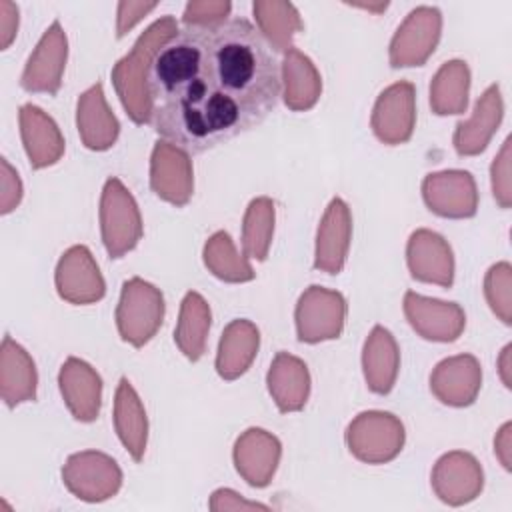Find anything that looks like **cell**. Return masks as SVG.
<instances>
[{
    "label": "cell",
    "mask_w": 512,
    "mask_h": 512,
    "mask_svg": "<svg viewBox=\"0 0 512 512\" xmlns=\"http://www.w3.org/2000/svg\"><path fill=\"white\" fill-rule=\"evenodd\" d=\"M252 12L258 24V32L274 52L290 50L294 36L304 28L296 6L290 2L258 0L252 4Z\"/></svg>",
    "instance_id": "cell-30"
},
{
    "label": "cell",
    "mask_w": 512,
    "mask_h": 512,
    "mask_svg": "<svg viewBox=\"0 0 512 512\" xmlns=\"http://www.w3.org/2000/svg\"><path fill=\"white\" fill-rule=\"evenodd\" d=\"M100 232L110 258H120L136 248L144 234L138 204L118 178H108L104 184L100 198Z\"/></svg>",
    "instance_id": "cell-4"
},
{
    "label": "cell",
    "mask_w": 512,
    "mask_h": 512,
    "mask_svg": "<svg viewBox=\"0 0 512 512\" xmlns=\"http://www.w3.org/2000/svg\"><path fill=\"white\" fill-rule=\"evenodd\" d=\"M232 4L228 0L214 2V0H200L188 2L182 14L184 26H210L228 20Z\"/></svg>",
    "instance_id": "cell-36"
},
{
    "label": "cell",
    "mask_w": 512,
    "mask_h": 512,
    "mask_svg": "<svg viewBox=\"0 0 512 512\" xmlns=\"http://www.w3.org/2000/svg\"><path fill=\"white\" fill-rule=\"evenodd\" d=\"M164 320L162 292L134 276L122 284L120 300L116 306V326L124 342L142 348L158 332Z\"/></svg>",
    "instance_id": "cell-3"
},
{
    "label": "cell",
    "mask_w": 512,
    "mask_h": 512,
    "mask_svg": "<svg viewBox=\"0 0 512 512\" xmlns=\"http://www.w3.org/2000/svg\"><path fill=\"white\" fill-rule=\"evenodd\" d=\"M282 456L280 440L264 428H248L236 438L234 466L238 474L254 488L270 484Z\"/></svg>",
    "instance_id": "cell-18"
},
{
    "label": "cell",
    "mask_w": 512,
    "mask_h": 512,
    "mask_svg": "<svg viewBox=\"0 0 512 512\" xmlns=\"http://www.w3.org/2000/svg\"><path fill=\"white\" fill-rule=\"evenodd\" d=\"M114 428L134 462H140L148 442V418L140 396L128 378H120L114 396Z\"/></svg>",
    "instance_id": "cell-29"
},
{
    "label": "cell",
    "mask_w": 512,
    "mask_h": 512,
    "mask_svg": "<svg viewBox=\"0 0 512 512\" xmlns=\"http://www.w3.org/2000/svg\"><path fill=\"white\" fill-rule=\"evenodd\" d=\"M510 422H506L500 430H498V434H496V438H494V454L498 456V460L502 462V466L506 468V470H510V452H512V448H510Z\"/></svg>",
    "instance_id": "cell-42"
},
{
    "label": "cell",
    "mask_w": 512,
    "mask_h": 512,
    "mask_svg": "<svg viewBox=\"0 0 512 512\" xmlns=\"http://www.w3.org/2000/svg\"><path fill=\"white\" fill-rule=\"evenodd\" d=\"M268 392L280 412H298L310 396V372L304 360L288 352H278L266 374Z\"/></svg>",
    "instance_id": "cell-24"
},
{
    "label": "cell",
    "mask_w": 512,
    "mask_h": 512,
    "mask_svg": "<svg viewBox=\"0 0 512 512\" xmlns=\"http://www.w3.org/2000/svg\"><path fill=\"white\" fill-rule=\"evenodd\" d=\"M484 296L490 310L504 322H512V268L508 262L490 266L484 278Z\"/></svg>",
    "instance_id": "cell-35"
},
{
    "label": "cell",
    "mask_w": 512,
    "mask_h": 512,
    "mask_svg": "<svg viewBox=\"0 0 512 512\" xmlns=\"http://www.w3.org/2000/svg\"><path fill=\"white\" fill-rule=\"evenodd\" d=\"M54 282L58 296L78 306L94 304L106 294L104 276L92 252L84 244H76L60 256Z\"/></svg>",
    "instance_id": "cell-10"
},
{
    "label": "cell",
    "mask_w": 512,
    "mask_h": 512,
    "mask_svg": "<svg viewBox=\"0 0 512 512\" xmlns=\"http://www.w3.org/2000/svg\"><path fill=\"white\" fill-rule=\"evenodd\" d=\"M0 212L10 214L22 200V182L6 158L0 160Z\"/></svg>",
    "instance_id": "cell-38"
},
{
    "label": "cell",
    "mask_w": 512,
    "mask_h": 512,
    "mask_svg": "<svg viewBox=\"0 0 512 512\" xmlns=\"http://www.w3.org/2000/svg\"><path fill=\"white\" fill-rule=\"evenodd\" d=\"M20 136L32 168L56 164L64 154V136L58 124L38 106L24 104L18 112Z\"/></svg>",
    "instance_id": "cell-22"
},
{
    "label": "cell",
    "mask_w": 512,
    "mask_h": 512,
    "mask_svg": "<svg viewBox=\"0 0 512 512\" xmlns=\"http://www.w3.org/2000/svg\"><path fill=\"white\" fill-rule=\"evenodd\" d=\"M404 316L418 336L432 342H454L466 326V314L456 302L428 298L414 290L404 294Z\"/></svg>",
    "instance_id": "cell-13"
},
{
    "label": "cell",
    "mask_w": 512,
    "mask_h": 512,
    "mask_svg": "<svg viewBox=\"0 0 512 512\" xmlns=\"http://www.w3.org/2000/svg\"><path fill=\"white\" fill-rule=\"evenodd\" d=\"M406 262L412 278L450 288L454 282V254L450 244L432 230L420 228L410 234Z\"/></svg>",
    "instance_id": "cell-16"
},
{
    "label": "cell",
    "mask_w": 512,
    "mask_h": 512,
    "mask_svg": "<svg viewBox=\"0 0 512 512\" xmlns=\"http://www.w3.org/2000/svg\"><path fill=\"white\" fill-rule=\"evenodd\" d=\"M442 14L434 6L414 8L390 40V64L394 68L422 66L438 46Z\"/></svg>",
    "instance_id": "cell-8"
},
{
    "label": "cell",
    "mask_w": 512,
    "mask_h": 512,
    "mask_svg": "<svg viewBox=\"0 0 512 512\" xmlns=\"http://www.w3.org/2000/svg\"><path fill=\"white\" fill-rule=\"evenodd\" d=\"M294 320L300 342L318 344L334 340L344 330L346 300L338 290L314 284L300 294Z\"/></svg>",
    "instance_id": "cell-6"
},
{
    "label": "cell",
    "mask_w": 512,
    "mask_h": 512,
    "mask_svg": "<svg viewBox=\"0 0 512 512\" xmlns=\"http://www.w3.org/2000/svg\"><path fill=\"white\" fill-rule=\"evenodd\" d=\"M210 320H212V314H210L208 302L194 290L186 292L180 304V316L174 328V342L180 348V352L192 362L200 360L206 350Z\"/></svg>",
    "instance_id": "cell-31"
},
{
    "label": "cell",
    "mask_w": 512,
    "mask_h": 512,
    "mask_svg": "<svg viewBox=\"0 0 512 512\" xmlns=\"http://www.w3.org/2000/svg\"><path fill=\"white\" fill-rule=\"evenodd\" d=\"M482 386V368L476 356L458 354L440 360L430 374L432 394L446 406H470Z\"/></svg>",
    "instance_id": "cell-17"
},
{
    "label": "cell",
    "mask_w": 512,
    "mask_h": 512,
    "mask_svg": "<svg viewBox=\"0 0 512 512\" xmlns=\"http://www.w3.org/2000/svg\"><path fill=\"white\" fill-rule=\"evenodd\" d=\"M404 440V424L398 416L384 410L360 412L346 428L348 450L366 464H386L394 460Z\"/></svg>",
    "instance_id": "cell-5"
},
{
    "label": "cell",
    "mask_w": 512,
    "mask_h": 512,
    "mask_svg": "<svg viewBox=\"0 0 512 512\" xmlns=\"http://www.w3.org/2000/svg\"><path fill=\"white\" fill-rule=\"evenodd\" d=\"M148 94L162 140L202 154L268 118L282 96L280 64L244 18L184 26L154 56Z\"/></svg>",
    "instance_id": "cell-1"
},
{
    "label": "cell",
    "mask_w": 512,
    "mask_h": 512,
    "mask_svg": "<svg viewBox=\"0 0 512 512\" xmlns=\"http://www.w3.org/2000/svg\"><path fill=\"white\" fill-rule=\"evenodd\" d=\"M204 264L206 268L224 282H250L254 278V270L244 256L236 250L228 232L218 230L204 244Z\"/></svg>",
    "instance_id": "cell-33"
},
{
    "label": "cell",
    "mask_w": 512,
    "mask_h": 512,
    "mask_svg": "<svg viewBox=\"0 0 512 512\" xmlns=\"http://www.w3.org/2000/svg\"><path fill=\"white\" fill-rule=\"evenodd\" d=\"M178 24L172 16H162L150 24L136 40L132 50L112 68V84L116 94L136 124L152 120V100L148 94V72L158 50L174 38Z\"/></svg>",
    "instance_id": "cell-2"
},
{
    "label": "cell",
    "mask_w": 512,
    "mask_h": 512,
    "mask_svg": "<svg viewBox=\"0 0 512 512\" xmlns=\"http://www.w3.org/2000/svg\"><path fill=\"white\" fill-rule=\"evenodd\" d=\"M422 198L442 218H470L478 210V190L470 172L442 170L422 180Z\"/></svg>",
    "instance_id": "cell-12"
},
{
    "label": "cell",
    "mask_w": 512,
    "mask_h": 512,
    "mask_svg": "<svg viewBox=\"0 0 512 512\" xmlns=\"http://www.w3.org/2000/svg\"><path fill=\"white\" fill-rule=\"evenodd\" d=\"M208 506L214 512H222V510L224 512H228V510H270V506H266L262 502L242 498L232 488H218L216 492H212Z\"/></svg>",
    "instance_id": "cell-39"
},
{
    "label": "cell",
    "mask_w": 512,
    "mask_h": 512,
    "mask_svg": "<svg viewBox=\"0 0 512 512\" xmlns=\"http://www.w3.org/2000/svg\"><path fill=\"white\" fill-rule=\"evenodd\" d=\"M60 394L70 414L80 422H94L102 404V378L84 360L70 356L58 374Z\"/></svg>",
    "instance_id": "cell-20"
},
{
    "label": "cell",
    "mask_w": 512,
    "mask_h": 512,
    "mask_svg": "<svg viewBox=\"0 0 512 512\" xmlns=\"http://www.w3.org/2000/svg\"><path fill=\"white\" fill-rule=\"evenodd\" d=\"M492 178V194L500 208H510L512 202V184H510V138L504 140L498 156L490 168Z\"/></svg>",
    "instance_id": "cell-37"
},
{
    "label": "cell",
    "mask_w": 512,
    "mask_h": 512,
    "mask_svg": "<svg viewBox=\"0 0 512 512\" xmlns=\"http://www.w3.org/2000/svg\"><path fill=\"white\" fill-rule=\"evenodd\" d=\"M470 70L464 60L444 62L430 84V106L438 116L462 114L468 108Z\"/></svg>",
    "instance_id": "cell-32"
},
{
    "label": "cell",
    "mask_w": 512,
    "mask_h": 512,
    "mask_svg": "<svg viewBox=\"0 0 512 512\" xmlns=\"http://www.w3.org/2000/svg\"><path fill=\"white\" fill-rule=\"evenodd\" d=\"M150 188L164 202L184 206L194 192L190 154L166 140H158L150 158Z\"/></svg>",
    "instance_id": "cell-15"
},
{
    "label": "cell",
    "mask_w": 512,
    "mask_h": 512,
    "mask_svg": "<svg viewBox=\"0 0 512 512\" xmlns=\"http://www.w3.org/2000/svg\"><path fill=\"white\" fill-rule=\"evenodd\" d=\"M18 32V6L8 2V0H0V46L2 50H6L12 40L16 38Z\"/></svg>",
    "instance_id": "cell-41"
},
{
    "label": "cell",
    "mask_w": 512,
    "mask_h": 512,
    "mask_svg": "<svg viewBox=\"0 0 512 512\" xmlns=\"http://www.w3.org/2000/svg\"><path fill=\"white\" fill-rule=\"evenodd\" d=\"M510 350H512V346L508 344V346H504V350H502V354H500V360H498V366H500V378H502V382H504V386L506 388H510L512 384H510Z\"/></svg>",
    "instance_id": "cell-43"
},
{
    "label": "cell",
    "mask_w": 512,
    "mask_h": 512,
    "mask_svg": "<svg viewBox=\"0 0 512 512\" xmlns=\"http://www.w3.org/2000/svg\"><path fill=\"white\" fill-rule=\"evenodd\" d=\"M352 6H356V8H364V10H370V12H382V10H386L388 8V2H378V4H352Z\"/></svg>",
    "instance_id": "cell-44"
},
{
    "label": "cell",
    "mask_w": 512,
    "mask_h": 512,
    "mask_svg": "<svg viewBox=\"0 0 512 512\" xmlns=\"http://www.w3.org/2000/svg\"><path fill=\"white\" fill-rule=\"evenodd\" d=\"M158 4L156 2H120L118 4V24L116 36L122 38L132 26H136L148 12H152Z\"/></svg>",
    "instance_id": "cell-40"
},
{
    "label": "cell",
    "mask_w": 512,
    "mask_h": 512,
    "mask_svg": "<svg viewBox=\"0 0 512 512\" xmlns=\"http://www.w3.org/2000/svg\"><path fill=\"white\" fill-rule=\"evenodd\" d=\"M352 238V214L342 198H332L316 232L314 268L326 274L342 272Z\"/></svg>",
    "instance_id": "cell-19"
},
{
    "label": "cell",
    "mask_w": 512,
    "mask_h": 512,
    "mask_svg": "<svg viewBox=\"0 0 512 512\" xmlns=\"http://www.w3.org/2000/svg\"><path fill=\"white\" fill-rule=\"evenodd\" d=\"M64 486L84 502L112 498L122 486V470L114 458L98 450L70 454L62 468Z\"/></svg>",
    "instance_id": "cell-7"
},
{
    "label": "cell",
    "mask_w": 512,
    "mask_h": 512,
    "mask_svg": "<svg viewBox=\"0 0 512 512\" xmlns=\"http://www.w3.org/2000/svg\"><path fill=\"white\" fill-rule=\"evenodd\" d=\"M504 114V102L498 84H490L478 98L472 116L456 124L452 142L460 156H476L484 152L490 138L498 130Z\"/></svg>",
    "instance_id": "cell-21"
},
{
    "label": "cell",
    "mask_w": 512,
    "mask_h": 512,
    "mask_svg": "<svg viewBox=\"0 0 512 512\" xmlns=\"http://www.w3.org/2000/svg\"><path fill=\"white\" fill-rule=\"evenodd\" d=\"M430 482L434 494L444 504L462 506L482 492L484 472L470 452L452 450L436 460Z\"/></svg>",
    "instance_id": "cell-11"
},
{
    "label": "cell",
    "mask_w": 512,
    "mask_h": 512,
    "mask_svg": "<svg viewBox=\"0 0 512 512\" xmlns=\"http://www.w3.org/2000/svg\"><path fill=\"white\" fill-rule=\"evenodd\" d=\"M76 126L86 148L102 152L114 146L120 134V122L108 108L100 82L80 94L76 106Z\"/></svg>",
    "instance_id": "cell-23"
},
{
    "label": "cell",
    "mask_w": 512,
    "mask_h": 512,
    "mask_svg": "<svg viewBox=\"0 0 512 512\" xmlns=\"http://www.w3.org/2000/svg\"><path fill=\"white\" fill-rule=\"evenodd\" d=\"M68 58L66 32L58 20H54L42 38L38 40L34 52L30 54L24 72L20 76V86L28 92L56 94L62 84V74Z\"/></svg>",
    "instance_id": "cell-14"
},
{
    "label": "cell",
    "mask_w": 512,
    "mask_h": 512,
    "mask_svg": "<svg viewBox=\"0 0 512 512\" xmlns=\"http://www.w3.org/2000/svg\"><path fill=\"white\" fill-rule=\"evenodd\" d=\"M400 368V350L384 326H374L362 348V370L368 388L374 394H388L398 378Z\"/></svg>",
    "instance_id": "cell-27"
},
{
    "label": "cell",
    "mask_w": 512,
    "mask_h": 512,
    "mask_svg": "<svg viewBox=\"0 0 512 512\" xmlns=\"http://www.w3.org/2000/svg\"><path fill=\"white\" fill-rule=\"evenodd\" d=\"M284 104L294 112L310 110L322 94V78L314 62L296 46L284 52L280 64Z\"/></svg>",
    "instance_id": "cell-26"
},
{
    "label": "cell",
    "mask_w": 512,
    "mask_h": 512,
    "mask_svg": "<svg viewBox=\"0 0 512 512\" xmlns=\"http://www.w3.org/2000/svg\"><path fill=\"white\" fill-rule=\"evenodd\" d=\"M38 374L32 356L8 334L0 346V396L8 408L36 398Z\"/></svg>",
    "instance_id": "cell-25"
},
{
    "label": "cell",
    "mask_w": 512,
    "mask_h": 512,
    "mask_svg": "<svg viewBox=\"0 0 512 512\" xmlns=\"http://www.w3.org/2000/svg\"><path fill=\"white\" fill-rule=\"evenodd\" d=\"M260 346V332L254 322L246 318L232 320L218 344L216 354V372L224 380L240 378L254 362Z\"/></svg>",
    "instance_id": "cell-28"
},
{
    "label": "cell",
    "mask_w": 512,
    "mask_h": 512,
    "mask_svg": "<svg viewBox=\"0 0 512 512\" xmlns=\"http://www.w3.org/2000/svg\"><path fill=\"white\" fill-rule=\"evenodd\" d=\"M370 126L376 138L388 146L410 140L416 126V90L408 80L390 84L374 102Z\"/></svg>",
    "instance_id": "cell-9"
},
{
    "label": "cell",
    "mask_w": 512,
    "mask_h": 512,
    "mask_svg": "<svg viewBox=\"0 0 512 512\" xmlns=\"http://www.w3.org/2000/svg\"><path fill=\"white\" fill-rule=\"evenodd\" d=\"M274 234V202L268 196L254 198L242 222V250L246 258L266 260Z\"/></svg>",
    "instance_id": "cell-34"
}]
</instances>
